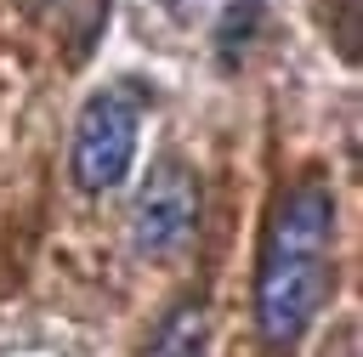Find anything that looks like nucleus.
I'll return each mask as SVG.
<instances>
[{
    "instance_id": "obj_1",
    "label": "nucleus",
    "mask_w": 363,
    "mask_h": 357,
    "mask_svg": "<svg viewBox=\"0 0 363 357\" xmlns=\"http://www.w3.org/2000/svg\"><path fill=\"white\" fill-rule=\"evenodd\" d=\"M335 289V193L323 176H301L261 238L255 266V329L267 346H295Z\"/></svg>"
},
{
    "instance_id": "obj_2",
    "label": "nucleus",
    "mask_w": 363,
    "mask_h": 357,
    "mask_svg": "<svg viewBox=\"0 0 363 357\" xmlns=\"http://www.w3.org/2000/svg\"><path fill=\"white\" fill-rule=\"evenodd\" d=\"M136 136H142V96L130 85H102L85 96L74 119V147L68 170L79 193H108L130 176L136 164Z\"/></svg>"
},
{
    "instance_id": "obj_3",
    "label": "nucleus",
    "mask_w": 363,
    "mask_h": 357,
    "mask_svg": "<svg viewBox=\"0 0 363 357\" xmlns=\"http://www.w3.org/2000/svg\"><path fill=\"white\" fill-rule=\"evenodd\" d=\"M199 227V170L182 153H159L130 198V244L136 255H170Z\"/></svg>"
},
{
    "instance_id": "obj_4",
    "label": "nucleus",
    "mask_w": 363,
    "mask_h": 357,
    "mask_svg": "<svg viewBox=\"0 0 363 357\" xmlns=\"http://www.w3.org/2000/svg\"><path fill=\"white\" fill-rule=\"evenodd\" d=\"M204 346H210V317H204L199 300H187V306H176V312L153 329L147 357H204Z\"/></svg>"
},
{
    "instance_id": "obj_5",
    "label": "nucleus",
    "mask_w": 363,
    "mask_h": 357,
    "mask_svg": "<svg viewBox=\"0 0 363 357\" xmlns=\"http://www.w3.org/2000/svg\"><path fill=\"white\" fill-rule=\"evenodd\" d=\"M255 28H261V0H238V6H227L221 28H216V57H221V68H238V62L250 57Z\"/></svg>"
},
{
    "instance_id": "obj_6",
    "label": "nucleus",
    "mask_w": 363,
    "mask_h": 357,
    "mask_svg": "<svg viewBox=\"0 0 363 357\" xmlns=\"http://www.w3.org/2000/svg\"><path fill=\"white\" fill-rule=\"evenodd\" d=\"M40 6H57V0H40Z\"/></svg>"
}]
</instances>
